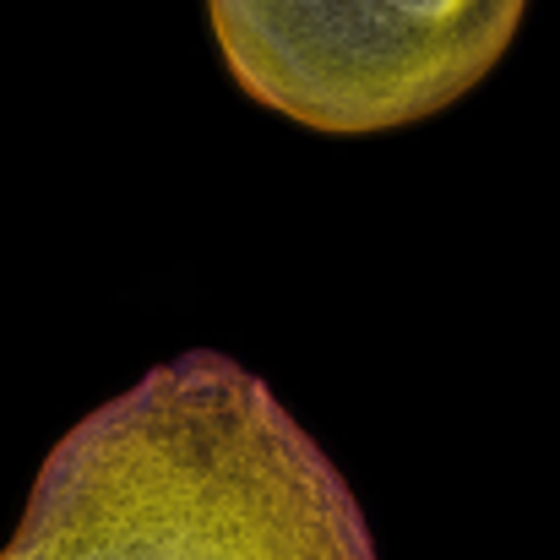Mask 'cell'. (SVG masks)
<instances>
[{"instance_id":"1","label":"cell","mask_w":560,"mask_h":560,"mask_svg":"<svg viewBox=\"0 0 560 560\" xmlns=\"http://www.w3.org/2000/svg\"><path fill=\"white\" fill-rule=\"evenodd\" d=\"M0 560H375V539L272 386L190 349L44 457Z\"/></svg>"},{"instance_id":"2","label":"cell","mask_w":560,"mask_h":560,"mask_svg":"<svg viewBox=\"0 0 560 560\" xmlns=\"http://www.w3.org/2000/svg\"><path fill=\"white\" fill-rule=\"evenodd\" d=\"M523 11L528 0H207L240 93L327 137L441 115L495 71Z\"/></svg>"}]
</instances>
